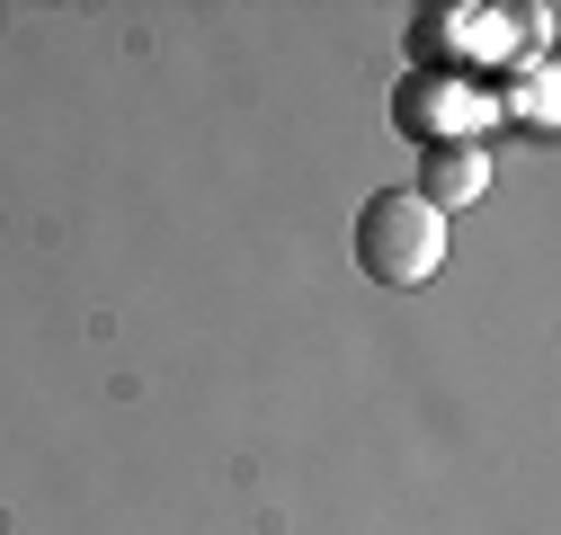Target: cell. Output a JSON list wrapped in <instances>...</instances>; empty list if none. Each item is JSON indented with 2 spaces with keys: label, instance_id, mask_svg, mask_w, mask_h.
Here are the masks:
<instances>
[{
  "label": "cell",
  "instance_id": "2",
  "mask_svg": "<svg viewBox=\"0 0 561 535\" xmlns=\"http://www.w3.org/2000/svg\"><path fill=\"white\" fill-rule=\"evenodd\" d=\"M481 187H490V152L481 144H428V152H419V179H410V196H419V206H437V215L472 206Z\"/></svg>",
  "mask_w": 561,
  "mask_h": 535
},
{
  "label": "cell",
  "instance_id": "1",
  "mask_svg": "<svg viewBox=\"0 0 561 535\" xmlns=\"http://www.w3.org/2000/svg\"><path fill=\"white\" fill-rule=\"evenodd\" d=\"M357 268H366L375 286H392V295L428 286L437 268H446V215L419 206L410 187H375L366 206H357Z\"/></svg>",
  "mask_w": 561,
  "mask_h": 535
}]
</instances>
